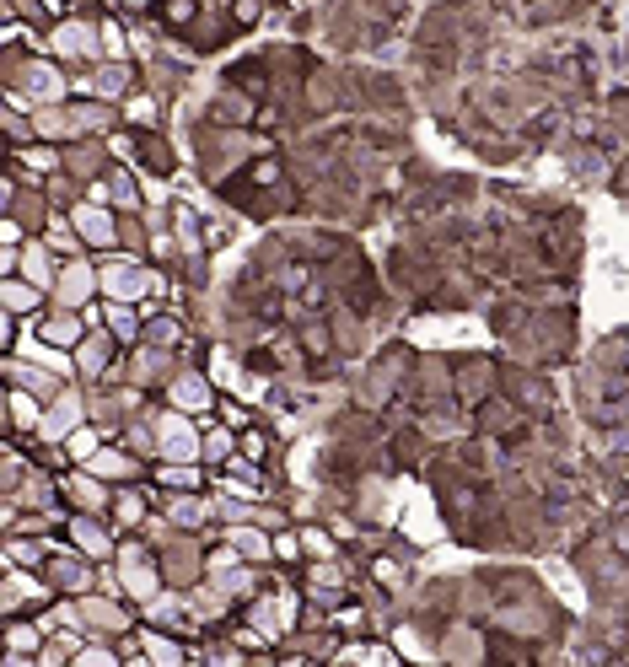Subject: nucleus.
<instances>
[{"label": "nucleus", "instance_id": "nucleus-1", "mask_svg": "<svg viewBox=\"0 0 629 667\" xmlns=\"http://www.w3.org/2000/svg\"><path fill=\"white\" fill-rule=\"evenodd\" d=\"M92 447H97V436H92V431H76V436H70V458L81 463V458H92Z\"/></svg>", "mask_w": 629, "mask_h": 667}]
</instances>
